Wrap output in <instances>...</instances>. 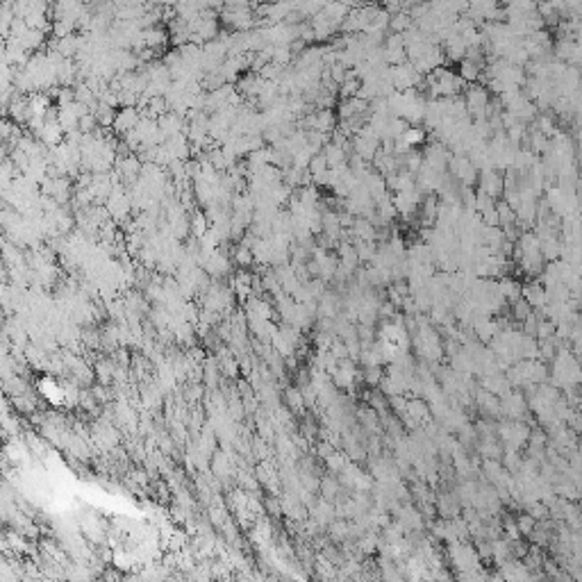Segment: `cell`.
Instances as JSON below:
<instances>
[{
  "label": "cell",
  "mask_w": 582,
  "mask_h": 582,
  "mask_svg": "<svg viewBox=\"0 0 582 582\" xmlns=\"http://www.w3.org/2000/svg\"><path fill=\"white\" fill-rule=\"evenodd\" d=\"M544 203H546V207H549V212L555 214L560 221L571 218V216H578V214L582 212L578 189L560 187V184H553V187H551L549 191H546Z\"/></svg>",
  "instance_id": "cell-3"
},
{
  "label": "cell",
  "mask_w": 582,
  "mask_h": 582,
  "mask_svg": "<svg viewBox=\"0 0 582 582\" xmlns=\"http://www.w3.org/2000/svg\"><path fill=\"white\" fill-rule=\"evenodd\" d=\"M423 75L416 71V68L405 62V64H398V66H391V85L396 91H416V87L421 85Z\"/></svg>",
  "instance_id": "cell-7"
},
{
  "label": "cell",
  "mask_w": 582,
  "mask_h": 582,
  "mask_svg": "<svg viewBox=\"0 0 582 582\" xmlns=\"http://www.w3.org/2000/svg\"><path fill=\"white\" fill-rule=\"evenodd\" d=\"M523 300L528 302L532 312L544 314V309L549 307V291H546L541 280H530L523 287Z\"/></svg>",
  "instance_id": "cell-9"
},
{
  "label": "cell",
  "mask_w": 582,
  "mask_h": 582,
  "mask_svg": "<svg viewBox=\"0 0 582 582\" xmlns=\"http://www.w3.org/2000/svg\"><path fill=\"white\" fill-rule=\"evenodd\" d=\"M464 80L460 78V73H453L448 68H437L428 75V89L430 94L435 96V100L439 98H455L460 91L464 89Z\"/></svg>",
  "instance_id": "cell-4"
},
{
  "label": "cell",
  "mask_w": 582,
  "mask_h": 582,
  "mask_svg": "<svg viewBox=\"0 0 582 582\" xmlns=\"http://www.w3.org/2000/svg\"><path fill=\"white\" fill-rule=\"evenodd\" d=\"M514 264H517V269L521 273H526L528 277H534V280H539L541 277L549 262L544 260L539 239L534 232H523V235H519V239L514 243Z\"/></svg>",
  "instance_id": "cell-2"
},
{
  "label": "cell",
  "mask_w": 582,
  "mask_h": 582,
  "mask_svg": "<svg viewBox=\"0 0 582 582\" xmlns=\"http://www.w3.org/2000/svg\"><path fill=\"white\" fill-rule=\"evenodd\" d=\"M526 410H528V405L521 396H507L505 398V412H509V416H521Z\"/></svg>",
  "instance_id": "cell-11"
},
{
  "label": "cell",
  "mask_w": 582,
  "mask_h": 582,
  "mask_svg": "<svg viewBox=\"0 0 582 582\" xmlns=\"http://www.w3.org/2000/svg\"><path fill=\"white\" fill-rule=\"evenodd\" d=\"M450 176L453 180H457L462 187H471V184L478 180V169L469 159V155H453L450 157Z\"/></svg>",
  "instance_id": "cell-8"
},
{
  "label": "cell",
  "mask_w": 582,
  "mask_h": 582,
  "mask_svg": "<svg viewBox=\"0 0 582 582\" xmlns=\"http://www.w3.org/2000/svg\"><path fill=\"white\" fill-rule=\"evenodd\" d=\"M464 102H467V112L469 116H473L475 121L480 119H487L489 114H492V96H489V91L480 85H473L467 89V94H464Z\"/></svg>",
  "instance_id": "cell-5"
},
{
  "label": "cell",
  "mask_w": 582,
  "mask_h": 582,
  "mask_svg": "<svg viewBox=\"0 0 582 582\" xmlns=\"http://www.w3.org/2000/svg\"><path fill=\"white\" fill-rule=\"evenodd\" d=\"M551 382L553 387H557L564 393H573L582 389V364L571 353V348H562V351L553 357Z\"/></svg>",
  "instance_id": "cell-1"
},
{
  "label": "cell",
  "mask_w": 582,
  "mask_h": 582,
  "mask_svg": "<svg viewBox=\"0 0 582 582\" xmlns=\"http://www.w3.org/2000/svg\"><path fill=\"white\" fill-rule=\"evenodd\" d=\"M546 366L541 362H534V359H523L521 364H517V369L512 371V376H514L517 385H528V387H539L541 382L546 380Z\"/></svg>",
  "instance_id": "cell-6"
},
{
  "label": "cell",
  "mask_w": 582,
  "mask_h": 582,
  "mask_svg": "<svg viewBox=\"0 0 582 582\" xmlns=\"http://www.w3.org/2000/svg\"><path fill=\"white\" fill-rule=\"evenodd\" d=\"M480 194L489 196V198H500L505 194V178L503 173L496 169H487L480 171Z\"/></svg>",
  "instance_id": "cell-10"
}]
</instances>
